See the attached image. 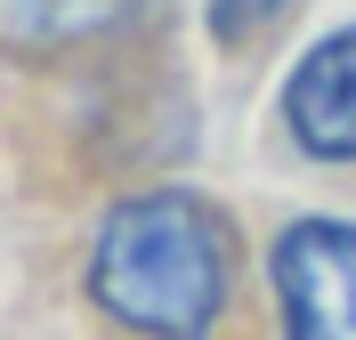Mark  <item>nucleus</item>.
<instances>
[{
  "label": "nucleus",
  "instance_id": "20e7f679",
  "mask_svg": "<svg viewBox=\"0 0 356 340\" xmlns=\"http://www.w3.org/2000/svg\"><path fill=\"white\" fill-rule=\"evenodd\" d=\"M275 8H284V0H211V24H219V33H251L259 17H275Z\"/></svg>",
  "mask_w": 356,
  "mask_h": 340
},
{
  "label": "nucleus",
  "instance_id": "f03ea898",
  "mask_svg": "<svg viewBox=\"0 0 356 340\" xmlns=\"http://www.w3.org/2000/svg\"><path fill=\"white\" fill-rule=\"evenodd\" d=\"M284 340H356V227L300 219L275 243Z\"/></svg>",
  "mask_w": 356,
  "mask_h": 340
},
{
  "label": "nucleus",
  "instance_id": "7ed1b4c3",
  "mask_svg": "<svg viewBox=\"0 0 356 340\" xmlns=\"http://www.w3.org/2000/svg\"><path fill=\"white\" fill-rule=\"evenodd\" d=\"M284 122L316 162H356V24L348 33H324L291 65Z\"/></svg>",
  "mask_w": 356,
  "mask_h": 340
},
{
  "label": "nucleus",
  "instance_id": "f257e3e1",
  "mask_svg": "<svg viewBox=\"0 0 356 340\" xmlns=\"http://www.w3.org/2000/svg\"><path fill=\"white\" fill-rule=\"evenodd\" d=\"M235 235L202 195H138L106 211L89 251V292L146 340H202L227 308Z\"/></svg>",
  "mask_w": 356,
  "mask_h": 340
}]
</instances>
